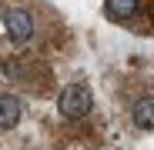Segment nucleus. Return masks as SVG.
I'll return each instance as SVG.
<instances>
[{
    "label": "nucleus",
    "mask_w": 154,
    "mask_h": 150,
    "mask_svg": "<svg viewBox=\"0 0 154 150\" xmlns=\"http://www.w3.org/2000/svg\"><path fill=\"white\" fill-rule=\"evenodd\" d=\"M0 70L10 84H17L20 90H27L30 97H47L54 90V70H50L47 57L34 54V50H7L0 57Z\"/></svg>",
    "instance_id": "f03ea898"
},
{
    "label": "nucleus",
    "mask_w": 154,
    "mask_h": 150,
    "mask_svg": "<svg viewBox=\"0 0 154 150\" xmlns=\"http://www.w3.org/2000/svg\"><path fill=\"white\" fill-rule=\"evenodd\" d=\"M131 127L137 134L154 130V93H141V97L131 100Z\"/></svg>",
    "instance_id": "39448f33"
},
{
    "label": "nucleus",
    "mask_w": 154,
    "mask_h": 150,
    "mask_svg": "<svg viewBox=\"0 0 154 150\" xmlns=\"http://www.w3.org/2000/svg\"><path fill=\"white\" fill-rule=\"evenodd\" d=\"M0 20L20 50H34V54H54L60 43L64 23L50 10L44 0H0Z\"/></svg>",
    "instance_id": "f257e3e1"
},
{
    "label": "nucleus",
    "mask_w": 154,
    "mask_h": 150,
    "mask_svg": "<svg viewBox=\"0 0 154 150\" xmlns=\"http://www.w3.org/2000/svg\"><path fill=\"white\" fill-rule=\"evenodd\" d=\"M57 110H60V117L64 120H84L91 110H94V93H91V87L84 84V80H74V84H67L64 90H60V97H57Z\"/></svg>",
    "instance_id": "20e7f679"
},
{
    "label": "nucleus",
    "mask_w": 154,
    "mask_h": 150,
    "mask_svg": "<svg viewBox=\"0 0 154 150\" xmlns=\"http://www.w3.org/2000/svg\"><path fill=\"white\" fill-rule=\"evenodd\" d=\"M104 17L134 34L154 37V0H104Z\"/></svg>",
    "instance_id": "7ed1b4c3"
},
{
    "label": "nucleus",
    "mask_w": 154,
    "mask_h": 150,
    "mask_svg": "<svg viewBox=\"0 0 154 150\" xmlns=\"http://www.w3.org/2000/svg\"><path fill=\"white\" fill-rule=\"evenodd\" d=\"M20 117H23V104H20V97L0 87V134H10L17 123H20Z\"/></svg>",
    "instance_id": "423d86ee"
}]
</instances>
